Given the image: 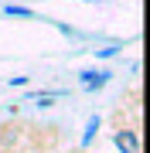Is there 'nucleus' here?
<instances>
[{
	"label": "nucleus",
	"mask_w": 150,
	"mask_h": 153,
	"mask_svg": "<svg viewBox=\"0 0 150 153\" xmlns=\"http://www.w3.org/2000/svg\"><path fill=\"white\" fill-rule=\"evenodd\" d=\"M113 143H116L119 153H140V136L133 129H119L116 136H113Z\"/></svg>",
	"instance_id": "nucleus-1"
},
{
	"label": "nucleus",
	"mask_w": 150,
	"mask_h": 153,
	"mask_svg": "<svg viewBox=\"0 0 150 153\" xmlns=\"http://www.w3.org/2000/svg\"><path fill=\"white\" fill-rule=\"evenodd\" d=\"M4 14H10V17H34V10H28V7H14V4H7Z\"/></svg>",
	"instance_id": "nucleus-2"
},
{
	"label": "nucleus",
	"mask_w": 150,
	"mask_h": 153,
	"mask_svg": "<svg viewBox=\"0 0 150 153\" xmlns=\"http://www.w3.org/2000/svg\"><path fill=\"white\" fill-rule=\"evenodd\" d=\"M96 129H99V119H89V129H85V136H82V143H89Z\"/></svg>",
	"instance_id": "nucleus-3"
},
{
	"label": "nucleus",
	"mask_w": 150,
	"mask_h": 153,
	"mask_svg": "<svg viewBox=\"0 0 150 153\" xmlns=\"http://www.w3.org/2000/svg\"><path fill=\"white\" fill-rule=\"evenodd\" d=\"M28 82H31L28 75H14V78H10V85H28Z\"/></svg>",
	"instance_id": "nucleus-4"
},
{
	"label": "nucleus",
	"mask_w": 150,
	"mask_h": 153,
	"mask_svg": "<svg viewBox=\"0 0 150 153\" xmlns=\"http://www.w3.org/2000/svg\"><path fill=\"white\" fill-rule=\"evenodd\" d=\"M113 55H119V48H102L99 51V58H113Z\"/></svg>",
	"instance_id": "nucleus-5"
},
{
	"label": "nucleus",
	"mask_w": 150,
	"mask_h": 153,
	"mask_svg": "<svg viewBox=\"0 0 150 153\" xmlns=\"http://www.w3.org/2000/svg\"><path fill=\"white\" fill-rule=\"evenodd\" d=\"M89 4H92V0H89Z\"/></svg>",
	"instance_id": "nucleus-6"
}]
</instances>
